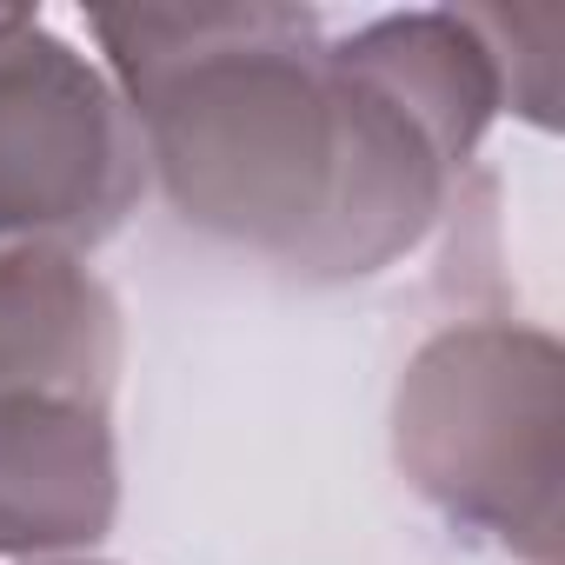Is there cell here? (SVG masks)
<instances>
[{
	"label": "cell",
	"instance_id": "cell-6",
	"mask_svg": "<svg viewBox=\"0 0 565 565\" xmlns=\"http://www.w3.org/2000/svg\"><path fill=\"white\" fill-rule=\"evenodd\" d=\"M120 300L81 253L0 246V399L114 406Z\"/></svg>",
	"mask_w": 565,
	"mask_h": 565
},
{
	"label": "cell",
	"instance_id": "cell-7",
	"mask_svg": "<svg viewBox=\"0 0 565 565\" xmlns=\"http://www.w3.org/2000/svg\"><path fill=\"white\" fill-rule=\"evenodd\" d=\"M28 14H34V8H0V34H8V28H21Z\"/></svg>",
	"mask_w": 565,
	"mask_h": 565
},
{
	"label": "cell",
	"instance_id": "cell-4",
	"mask_svg": "<svg viewBox=\"0 0 565 565\" xmlns=\"http://www.w3.org/2000/svg\"><path fill=\"white\" fill-rule=\"evenodd\" d=\"M147 193V147L120 87L41 14L0 34V239L87 253Z\"/></svg>",
	"mask_w": 565,
	"mask_h": 565
},
{
	"label": "cell",
	"instance_id": "cell-2",
	"mask_svg": "<svg viewBox=\"0 0 565 565\" xmlns=\"http://www.w3.org/2000/svg\"><path fill=\"white\" fill-rule=\"evenodd\" d=\"M393 459L452 525L525 565H558L565 492V353L519 320L433 333L393 393Z\"/></svg>",
	"mask_w": 565,
	"mask_h": 565
},
{
	"label": "cell",
	"instance_id": "cell-5",
	"mask_svg": "<svg viewBox=\"0 0 565 565\" xmlns=\"http://www.w3.org/2000/svg\"><path fill=\"white\" fill-rule=\"evenodd\" d=\"M120 452L107 406L0 399V558L81 552L114 532Z\"/></svg>",
	"mask_w": 565,
	"mask_h": 565
},
{
	"label": "cell",
	"instance_id": "cell-8",
	"mask_svg": "<svg viewBox=\"0 0 565 565\" xmlns=\"http://www.w3.org/2000/svg\"><path fill=\"white\" fill-rule=\"evenodd\" d=\"M47 565H100V558H47Z\"/></svg>",
	"mask_w": 565,
	"mask_h": 565
},
{
	"label": "cell",
	"instance_id": "cell-3",
	"mask_svg": "<svg viewBox=\"0 0 565 565\" xmlns=\"http://www.w3.org/2000/svg\"><path fill=\"white\" fill-rule=\"evenodd\" d=\"M347 127V213L333 279L406 259L446 213L459 167L505 107V61L486 14L426 8L327 41Z\"/></svg>",
	"mask_w": 565,
	"mask_h": 565
},
{
	"label": "cell",
	"instance_id": "cell-1",
	"mask_svg": "<svg viewBox=\"0 0 565 565\" xmlns=\"http://www.w3.org/2000/svg\"><path fill=\"white\" fill-rule=\"evenodd\" d=\"M94 41L173 213L333 287L347 127L320 14L134 8L94 14Z\"/></svg>",
	"mask_w": 565,
	"mask_h": 565
}]
</instances>
